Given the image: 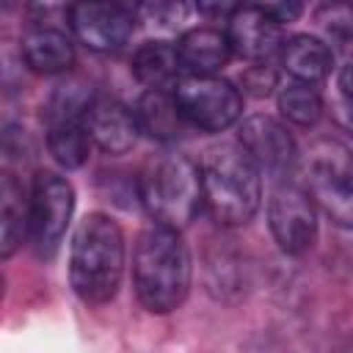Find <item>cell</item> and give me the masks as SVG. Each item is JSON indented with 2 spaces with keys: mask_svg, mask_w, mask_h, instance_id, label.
<instances>
[{
  "mask_svg": "<svg viewBox=\"0 0 353 353\" xmlns=\"http://www.w3.org/2000/svg\"><path fill=\"white\" fill-rule=\"evenodd\" d=\"M190 251L176 229L149 223L132 248V287L152 314L179 309L190 292Z\"/></svg>",
  "mask_w": 353,
  "mask_h": 353,
  "instance_id": "6da1fadb",
  "label": "cell"
},
{
  "mask_svg": "<svg viewBox=\"0 0 353 353\" xmlns=\"http://www.w3.org/2000/svg\"><path fill=\"white\" fill-rule=\"evenodd\" d=\"M201 199L218 226H245L262 204V171L237 141L215 143L201 157Z\"/></svg>",
  "mask_w": 353,
  "mask_h": 353,
  "instance_id": "7a4b0ae2",
  "label": "cell"
},
{
  "mask_svg": "<svg viewBox=\"0 0 353 353\" xmlns=\"http://www.w3.org/2000/svg\"><path fill=\"white\" fill-rule=\"evenodd\" d=\"M124 276V232L108 212H88L69 251V281L88 306H105L116 298Z\"/></svg>",
  "mask_w": 353,
  "mask_h": 353,
  "instance_id": "3957f363",
  "label": "cell"
},
{
  "mask_svg": "<svg viewBox=\"0 0 353 353\" xmlns=\"http://www.w3.org/2000/svg\"><path fill=\"white\" fill-rule=\"evenodd\" d=\"M138 199L152 223L182 232L196 218L201 199V171L179 152L152 154L138 174Z\"/></svg>",
  "mask_w": 353,
  "mask_h": 353,
  "instance_id": "277c9868",
  "label": "cell"
},
{
  "mask_svg": "<svg viewBox=\"0 0 353 353\" xmlns=\"http://www.w3.org/2000/svg\"><path fill=\"white\" fill-rule=\"evenodd\" d=\"M303 190L342 229H353V149L320 138L303 154Z\"/></svg>",
  "mask_w": 353,
  "mask_h": 353,
  "instance_id": "5b68a950",
  "label": "cell"
},
{
  "mask_svg": "<svg viewBox=\"0 0 353 353\" xmlns=\"http://www.w3.org/2000/svg\"><path fill=\"white\" fill-rule=\"evenodd\" d=\"M28 240L41 259H52L74 212V188L55 171H39L30 182Z\"/></svg>",
  "mask_w": 353,
  "mask_h": 353,
  "instance_id": "8992f818",
  "label": "cell"
},
{
  "mask_svg": "<svg viewBox=\"0 0 353 353\" xmlns=\"http://www.w3.org/2000/svg\"><path fill=\"white\" fill-rule=\"evenodd\" d=\"M171 94L185 124L201 132H223L243 116L240 88L218 74L210 77L185 74Z\"/></svg>",
  "mask_w": 353,
  "mask_h": 353,
  "instance_id": "52a82bcc",
  "label": "cell"
},
{
  "mask_svg": "<svg viewBox=\"0 0 353 353\" xmlns=\"http://www.w3.org/2000/svg\"><path fill=\"white\" fill-rule=\"evenodd\" d=\"M268 226H270L276 245L284 254H290V256L306 254L317 240L314 201L309 199V193L301 185H295L290 179L276 182L270 190V199H268Z\"/></svg>",
  "mask_w": 353,
  "mask_h": 353,
  "instance_id": "ba28073f",
  "label": "cell"
},
{
  "mask_svg": "<svg viewBox=\"0 0 353 353\" xmlns=\"http://www.w3.org/2000/svg\"><path fill=\"white\" fill-rule=\"evenodd\" d=\"M69 28L91 52H119L135 33L138 14L121 3H74L66 8Z\"/></svg>",
  "mask_w": 353,
  "mask_h": 353,
  "instance_id": "9c48e42d",
  "label": "cell"
},
{
  "mask_svg": "<svg viewBox=\"0 0 353 353\" xmlns=\"http://www.w3.org/2000/svg\"><path fill=\"white\" fill-rule=\"evenodd\" d=\"M237 143L256 163V168L265 176H270L273 182H284L298 163L295 138L273 116L256 113V116L243 119V124L237 130Z\"/></svg>",
  "mask_w": 353,
  "mask_h": 353,
  "instance_id": "30bf717a",
  "label": "cell"
},
{
  "mask_svg": "<svg viewBox=\"0 0 353 353\" xmlns=\"http://www.w3.org/2000/svg\"><path fill=\"white\" fill-rule=\"evenodd\" d=\"M226 36L232 52L251 63H268L284 44L281 25H276L262 6H237L226 19Z\"/></svg>",
  "mask_w": 353,
  "mask_h": 353,
  "instance_id": "8fae6325",
  "label": "cell"
},
{
  "mask_svg": "<svg viewBox=\"0 0 353 353\" xmlns=\"http://www.w3.org/2000/svg\"><path fill=\"white\" fill-rule=\"evenodd\" d=\"M85 130L105 154H127L141 135L135 110L113 97H97L91 102L85 113Z\"/></svg>",
  "mask_w": 353,
  "mask_h": 353,
  "instance_id": "7c38bea8",
  "label": "cell"
},
{
  "mask_svg": "<svg viewBox=\"0 0 353 353\" xmlns=\"http://www.w3.org/2000/svg\"><path fill=\"white\" fill-rule=\"evenodd\" d=\"M176 55H179V63H182L185 74L210 77V74H218L234 52H232L226 30L201 25V28H190L179 36Z\"/></svg>",
  "mask_w": 353,
  "mask_h": 353,
  "instance_id": "4fadbf2b",
  "label": "cell"
},
{
  "mask_svg": "<svg viewBox=\"0 0 353 353\" xmlns=\"http://www.w3.org/2000/svg\"><path fill=\"white\" fill-rule=\"evenodd\" d=\"M22 61L36 74H61L69 72L74 63V44L72 39L50 25H36L22 36Z\"/></svg>",
  "mask_w": 353,
  "mask_h": 353,
  "instance_id": "5bb4252c",
  "label": "cell"
},
{
  "mask_svg": "<svg viewBox=\"0 0 353 353\" xmlns=\"http://www.w3.org/2000/svg\"><path fill=\"white\" fill-rule=\"evenodd\" d=\"M279 58H281V69L292 80L309 83V85L323 83L331 74V69H334L331 47L323 39L309 36V33H298V36L284 39Z\"/></svg>",
  "mask_w": 353,
  "mask_h": 353,
  "instance_id": "9a60e30c",
  "label": "cell"
},
{
  "mask_svg": "<svg viewBox=\"0 0 353 353\" xmlns=\"http://www.w3.org/2000/svg\"><path fill=\"white\" fill-rule=\"evenodd\" d=\"M132 74L146 91H174V85L185 77L176 44L168 41H146L132 55Z\"/></svg>",
  "mask_w": 353,
  "mask_h": 353,
  "instance_id": "2e32d148",
  "label": "cell"
},
{
  "mask_svg": "<svg viewBox=\"0 0 353 353\" xmlns=\"http://www.w3.org/2000/svg\"><path fill=\"white\" fill-rule=\"evenodd\" d=\"M132 110H135L141 132H146L149 138L160 143H174L188 130L171 91H143Z\"/></svg>",
  "mask_w": 353,
  "mask_h": 353,
  "instance_id": "e0dca14e",
  "label": "cell"
},
{
  "mask_svg": "<svg viewBox=\"0 0 353 353\" xmlns=\"http://www.w3.org/2000/svg\"><path fill=\"white\" fill-rule=\"evenodd\" d=\"M28 210H30V196H25V188L17 182V176L6 171L0 179V254L3 259L14 256L28 240Z\"/></svg>",
  "mask_w": 353,
  "mask_h": 353,
  "instance_id": "ac0fdd59",
  "label": "cell"
},
{
  "mask_svg": "<svg viewBox=\"0 0 353 353\" xmlns=\"http://www.w3.org/2000/svg\"><path fill=\"white\" fill-rule=\"evenodd\" d=\"M91 143L94 141L85 130V121H61L47 127V152L66 171L85 165Z\"/></svg>",
  "mask_w": 353,
  "mask_h": 353,
  "instance_id": "d6986e66",
  "label": "cell"
},
{
  "mask_svg": "<svg viewBox=\"0 0 353 353\" xmlns=\"http://www.w3.org/2000/svg\"><path fill=\"white\" fill-rule=\"evenodd\" d=\"M276 102H279V113L295 127H314L323 116V97L309 83L290 80L287 85L279 88Z\"/></svg>",
  "mask_w": 353,
  "mask_h": 353,
  "instance_id": "ffe728a7",
  "label": "cell"
},
{
  "mask_svg": "<svg viewBox=\"0 0 353 353\" xmlns=\"http://www.w3.org/2000/svg\"><path fill=\"white\" fill-rule=\"evenodd\" d=\"M188 11L190 8L185 3H146V6H138L135 8V14L146 17L149 22H154L160 28H171L174 22H182Z\"/></svg>",
  "mask_w": 353,
  "mask_h": 353,
  "instance_id": "44dd1931",
  "label": "cell"
},
{
  "mask_svg": "<svg viewBox=\"0 0 353 353\" xmlns=\"http://www.w3.org/2000/svg\"><path fill=\"white\" fill-rule=\"evenodd\" d=\"M276 69L270 63H251L243 74V88L251 91L254 97H265L276 88Z\"/></svg>",
  "mask_w": 353,
  "mask_h": 353,
  "instance_id": "7402d4cb",
  "label": "cell"
},
{
  "mask_svg": "<svg viewBox=\"0 0 353 353\" xmlns=\"http://www.w3.org/2000/svg\"><path fill=\"white\" fill-rule=\"evenodd\" d=\"M3 154H6V160H28L33 154L30 135L17 124H6V130H3Z\"/></svg>",
  "mask_w": 353,
  "mask_h": 353,
  "instance_id": "603a6c76",
  "label": "cell"
},
{
  "mask_svg": "<svg viewBox=\"0 0 353 353\" xmlns=\"http://www.w3.org/2000/svg\"><path fill=\"white\" fill-rule=\"evenodd\" d=\"M262 11H265L276 25H290V22H295V19L303 14V6H301V3H265Z\"/></svg>",
  "mask_w": 353,
  "mask_h": 353,
  "instance_id": "cb8c5ba5",
  "label": "cell"
},
{
  "mask_svg": "<svg viewBox=\"0 0 353 353\" xmlns=\"http://www.w3.org/2000/svg\"><path fill=\"white\" fill-rule=\"evenodd\" d=\"M331 113H334V119H336V124L353 138V99H336L334 105H331Z\"/></svg>",
  "mask_w": 353,
  "mask_h": 353,
  "instance_id": "d4e9b609",
  "label": "cell"
},
{
  "mask_svg": "<svg viewBox=\"0 0 353 353\" xmlns=\"http://www.w3.org/2000/svg\"><path fill=\"white\" fill-rule=\"evenodd\" d=\"M339 91L345 99H353V61L339 72Z\"/></svg>",
  "mask_w": 353,
  "mask_h": 353,
  "instance_id": "484cf974",
  "label": "cell"
}]
</instances>
